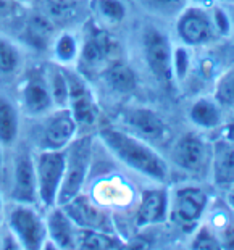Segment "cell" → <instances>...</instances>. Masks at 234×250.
<instances>
[{
  "mask_svg": "<svg viewBox=\"0 0 234 250\" xmlns=\"http://www.w3.org/2000/svg\"><path fill=\"white\" fill-rule=\"evenodd\" d=\"M191 5H199V7H205V8H210L218 2V0H189Z\"/></svg>",
  "mask_w": 234,
  "mask_h": 250,
  "instance_id": "obj_35",
  "label": "cell"
},
{
  "mask_svg": "<svg viewBox=\"0 0 234 250\" xmlns=\"http://www.w3.org/2000/svg\"><path fill=\"white\" fill-rule=\"evenodd\" d=\"M62 207L66 211V215L71 218V221L76 225V228L115 234V226L108 211L100 208L97 204H94L83 192L73 197L71 200H68Z\"/></svg>",
  "mask_w": 234,
  "mask_h": 250,
  "instance_id": "obj_13",
  "label": "cell"
},
{
  "mask_svg": "<svg viewBox=\"0 0 234 250\" xmlns=\"http://www.w3.org/2000/svg\"><path fill=\"white\" fill-rule=\"evenodd\" d=\"M90 10L104 24H118L126 17V5L121 0H90Z\"/></svg>",
  "mask_w": 234,
  "mask_h": 250,
  "instance_id": "obj_26",
  "label": "cell"
},
{
  "mask_svg": "<svg viewBox=\"0 0 234 250\" xmlns=\"http://www.w3.org/2000/svg\"><path fill=\"white\" fill-rule=\"evenodd\" d=\"M189 120L197 129L212 131L221 127L225 123L223 118V105L215 97H199L191 104Z\"/></svg>",
  "mask_w": 234,
  "mask_h": 250,
  "instance_id": "obj_19",
  "label": "cell"
},
{
  "mask_svg": "<svg viewBox=\"0 0 234 250\" xmlns=\"http://www.w3.org/2000/svg\"><path fill=\"white\" fill-rule=\"evenodd\" d=\"M228 192H230V194H228V207H230L231 211L234 213V188L228 190Z\"/></svg>",
  "mask_w": 234,
  "mask_h": 250,
  "instance_id": "obj_36",
  "label": "cell"
},
{
  "mask_svg": "<svg viewBox=\"0 0 234 250\" xmlns=\"http://www.w3.org/2000/svg\"><path fill=\"white\" fill-rule=\"evenodd\" d=\"M226 208L228 210L216 211L209 225L215 231L221 249H234V213L230 207Z\"/></svg>",
  "mask_w": 234,
  "mask_h": 250,
  "instance_id": "obj_27",
  "label": "cell"
},
{
  "mask_svg": "<svg viewBox=\"0 0 234 250\" xmlns=\"http://www.w3.org/2000/svg\"><path fill=\"white\" fill-rule=\"evenodd\" d=\"M7 226L21 249H44L47 241L45 218H42V215L34 208V205L15 204L8 211Z\"/></svg>",
  "mask_w": 234,
  "mask_h": 250,
  "instance_id": "obj_6",
  "label": "cell"
},
{
  "mask_svg": "<svg viewBox=\"0 0 234 250\" xmlns=\"http://www.w3.org/2000/svg\"><path fill=\"white\" fill-rule=\"evenodd\" d=\"M79 50H81V42L73 33H62L58 34L52 42V52L57 65L70 66L78 62Z\"/></svg>",
  "mask_w": 234,
  "mask_h": 250,
  "instance_id": "obj_23",
  "label": "cell"
},
{
  "mask_svg": "<svg viewBox=\"0 0 234 250\" xmlns=\"http://www.w3.org/2000/svg\"><path fill=\"white\" fill-rule=\"evenodd\" d=\"M221 2H226V3H230V5H234V0H221Z\"/></svg>",
  "mask_w": 234,
  "mask_h": 250,
  "instance_id": "obj_40",
  "label": "cell"
},
{
  "mask_svg": "<svg viewBox=\"0 0 234 250\" xmlns=\"http://www.w3.org/2000/svg\"><path fill=\"white\" fill-rule=\"evenodd\" d=\"M78 123L70 108L50 110L41 131L42 150H63L78 136Z\"/></svg>",
  "mask_w": 234,
  "mask_h": 250,
  "instance_id": "obj_10",
  "label": "cell"
},
{
  "mask_svg": "<svg viewBox=\"0 0 234 250\" xmlns=\"http://www.w3.org/2000/svg\"><path fill=\"white\" fill-rule=\"evenodd\" d=\"M20 104L26 115L44 116L54 110V100L47 81V71L33 70L20 86Z\"/></svg>",
  "mask_w": 234,
  "mask_h": 250,
  "instance_id": "obj_11",
  "label": "cell"
},
{
  "mask_svg": "<svg viewBox=\"0 0 234 250\" xmlns=\"http://www.w3.org/2000/svg\"><path fill=\"white\" fill-rule=\"evenodd\" d=\"M146 13L162 20H176L178 15L191 5L189 0H137Z\"/></svg>",
  "mask_w": 234,
  "mask_h": 250,
  "instance_id": "obj_25",
  "label": "cell"
},
{
  "mask_svg": "<svg viewBox=\"0 0 234 250\" xmlns=\"http://www.w3.org/2000/svg\"><path fill=\"white\" fill-rule=\"evenodd\" d=\"M66 70V66H65ZM68 84H70V102L68 108L76 120L78 127H94L99 120V107L94 99V94L87 83L84 81V76L79 73H73L66 70Z\"/></svg>",
  "mask_w": 234,
  "mask_h": 250,
  "instance_id": "obj_12",
  "label": "cell"
},
{
  "mask_svg": "<svg viewBox=\"0 0 234 250\" xmlns=\"http://www.w3.org/2000/svg\"><path fill=\"white\" fill-rule=\"evenodd\" d=\"M90 165H92V137L76 136L65 148V174L57 205L66 204L73 197L83 192Z\"/></svg>",
  "mask_w": 234,
  "mask_h": 250,
  "instance_id": "obj_2",
  "label": "cell"
},
{
  "mask_svg": "<svg viewBox=\"0 0 234 250\" xmlns=\"http://www.w3.org/2000/svg\"><path fill=\"white\" fill-rule=\"evenodd\" d=\"M220 2H221V0H220Z\"/></svg>",
  "mask_w": 234,
  "mask_h": 250,
  "instance_id": "obj_42",
  "label": "cell"
},
{
  "mask_svg": "<svg viewBox=\"0 0 234 250\" xmlns=\"http://www.w3.org/2000/svg\"><path fill=\"white\" fill-rule=\"evenodd\" d=\"M12 199L15 200V204H39L34 157H31L29 153H20L17 160H15Z\"/></svg>",
  "mask_w": 234,
  "mask_h": 250,
  "instance_id": "obj_14",
  "label": "cell"
},
{
  "mask_svg": "<svg viewBox=\"0 0 234 250\" xmlns=\"http://www.w3.org/2000/svg\"><path fill=\"white\" fill-rule=\"evenodd\" d=\"M2 146H0V181L3 178V152H2Z\"/></svg>",
  "mask_w": 234,
  "mask_h": 250,
  "instance_id": "obj_38",
  "label": "cell"
},
{
  "mask_svg": "<svg viewBox=\"0 0 234 250\" xmlns=\"http://www.w3.org/2000/svg\"><path fill=\"white\" fill-rule=\"evenodd\" d=\"M207 207L209 195L195 186H183L174 190L173 195H170V218L183 228L197 225Z\"/></svg>",
  "mask_w": 234,
  "mask_h": 250,
  "instance_id": "obj_9",
  "label": "cell"
},
{
  "mask_svg": "<svg viewBox=\"0 0 234 250\" xmlns=\"http://www.w3.org/2000/svg\"><path fill=\"white\" fill-rule=\"evenodd\" d=\"M100 74H102L105 84L116 94H131L137 86L134 71L131 70L129 65H126L123 60H118V58L111 60L100 71Z\"/></svg>",
  "mask_w": 234,
  "mask_h": 250,
  "instance_id": "obj_20",
  "label": "cell"
},
{
  "mask_svg": "<svg viewBox=\"0 0 234 250\" xmlns=\"http://www.w3.org/2000/svg\"><path fill=\"white\" fill-rule=\"evenodd\" d=\"M213 97L223 105V108H234V66L218 78Z\"/></svg>",
  "mask_w": 234,
  "mask_h": 250,
  "instance_id": "obj_30",
  "label": "cell"
},
{
  "mask_svg": "<svg viewBox=\"0 0 234 250\" xmlns=\"http://www.w3.org/2000/svg\"><path fill=\"white\" fill-rule=\"evenodd\" d=\"M125 123L131 134L141 137L149 144L165 141L168 127L155 111L147 108H132L125 113Z\"/></svg>",
  "mask_w": 234,
  "mask_h": 250,
  "instance_id": "obj_16",
  "label": "cell"
},
{
  "mask_svg": "<svg viewBox=\"0 0 234 250\" xmlns=\"http://www.w3.org/2000/svg\"><path fill=\"white\" fill-rule=\"evenodd\" d=\"M99 137L116 160L126 165L132 171L157 183H165L170 178L167 160L141 137L116 127H102L99 129Z\"/></svg>",
  "mask_w": 234,
  "mask_h": 250,
  "instance_id": "obj_1",
  "label": "cell"
},
{
  "mask_svg": "<svg viewBox=\"0 0 234 250\" xmlns=\"http://www.w3.org/2000/svg\"><path fill=\"white\" fill-rule=\"evenodd\" d=\"M121 241L116 234L95 231V229H83L78 228L76 231V249L86 250H105V249H121Z\"/></svg>",
  "mask_w": 234,
  "mask_h": 250,
  "instance_id": "obj_22",
  "label": "cell"
},
{
  "mask_svg": "<svg viewBox=\"0 0 234 250\" xmlns=\"http://www.w3.org/2000/svg\"><path fill=\"white\" fill-rule=\"evenodd\" d=\"M171 162L181 171L202 176L210 171L212 144L199 132H186L173 144Z\"/></svg>",
  "mask_w": 234,
  "mask_h": 250,
  "instance_id": "obj_7",
  "label": "cell"
},
{
  "mask_svg": "<svg viewBox=\"0 0 234 250\" xmlns=\"http://www.w3.org/2000/svg\"><path fill=\"white\" fill-rule=\"evenodd\" d=\"M37 195L45 208L57 205L63 174H65V148L63 150H41L34 157Z\"/></svg>",
  "mask_w": 234,
  "mask_h": 250,
  "instance_id": "obj_5",
  "label": "cell"
},
{
  "mask_svg": "<svg viewBox=\"0 0 234 250\" xmlns=\"http://www.w3.org/2000/svg\"><path fill=\"white\" fill-rule=\"evenodd\" d=\"M52 26L44 17H33L26 24L24 36L26 41L34 47H44L50 41Z\"/></svg>",
  "mask_w": 234,
  "mask_h": 250,
  "instance_id": "obj_29",
  "label": "cell"
},
{
  "mask_svg": "<svg viewBox=\"0 0 234 250\" xmlns=\"http://www.w3.org/2000/svg\"><path fill=\"white\" fill-rule=\"evenodd\" d=\"M47 228V241L45 246H52L54 249H76V225L71 218L66 215L62 205H54L49 208L45 216Z\"/></svg>",
  "mask_w": 234,
  "mask_h": 250,
  "instance_id": "obj_17",
  "label": "cell"
},
{
  "mask_svg": "<svg viewBox=\"0 0 234 250\" xmlns=\"http://www.w3.org/2000/svg\"><path fill=\"white\" fill-rule=\"evenodd\" d=\"M3 210V200H2V195H0V213H2Z\"/></svg>",
  "mask_w": 234,
  "mask_h": 250,
  "instance_id": "obj_39",
  "label": "cell"
},
{
  "mask_svg": "<svg viewBox=\"0 0 234 250\" xmlns=\"http://www.w3.org/2000/svg\"><path fill=\"white\" fill-rule=\"evenodd\" d=\"M176 34L183 45L189 49L210 45L218 37L210 8L188 5L176 17Z\"/></svg>",
  "mask_w": 234,
  "mask_h": 250,
  "instance_id": "obj_4",
  "label": "cell"
},
{
  "mask_svg": "<svg viewBox=\"0 0 234 250\" xmlns=\"http://www.w3.org/2000/svg\"><path fill=\"white\" fill-rule=\"evenodd\" d=\"M47 81H49V89L52 94L55 108H65L70 102V84H68V76L65 66L55 65L47 71Z\"/></svg>",
  "mask_w": 234,
  "mask_h": 250,
  "instance_id": "obj_24",
  "label": "cell"
},
{
  "mask_svg": "<svg viewBox=\"0 0 234 250\" xmlns=\"http://www.w3.org/2000/svg\"><path fill=\"white\" fill-rule=\"evenodd\" d=\"M170 218V195L165 189L142 190L136 208L134 225L137 228H149L165 223Z\"/></svg>",
  "mask_w": 234,
  "mask_h": 250,
  "instance_id": "obj_15",
  "label": "cell"
},
{
  "mask_svg": "<svg viewBox=\"0 0 234 250\" xmlns=\"http://www.w3.org/2000/svg\"><path fill=\"white\" fill-rule=\"evenodd\" d=\"M191 66V55H189V47H176L173 50V78L176 81H184L188 78Z\"/></svg>",
  "mask_w": 234,
  "mask_h": 250,
  "instance_id": "obj_32",
  "label": "cell"
},
{
  "mask_svg": "<svg viewBox=\"0 0 234 250\" xmlns=\"http://www.w3.org/2000/svg\"><path fill=\"white\" fill-rule=\"evenodd\" d=\"M20 134L18 107L5 95H0V146L12 147Z\"/></svg>",
  "mask_w": 234,
  "mask_h": 250,
  "instance_id": "obj_21",
  "label": "cell"
},
{
  "mask_svg": "<svg viewBox=\"0 0 234 250\" xmlns=\"http://www.w3.org/2000/svg\"><path fill=\"white\" fill-rule=\"evenodd\" d=\"M210 174L218 189L234 188V141L220 137L212 144Z\"/></svg>",
  "mask_w": 234,
  "mask_h": 250,
  "instance_id": "obj_18",
  "label": "cell"
},
{
  "mask_svg": "<svg viewBox=\"0 0 234 250\" xmlns=\"http://www.w3.org/2000/svg\"><path fill=\"white\" fill-rule=\"evenodd\" d=\"M191 249H202V250H212V249H221V244L218 241L215 231L212 229L210 225H202L197 232L194 234L191 241Z\"/></svg>",
  "mask_w": 234,
  "mask_h": 250,
  "instance_id": "obj_31",
  "label": "cell"
},
{
  "mask_svg": "<svg viewBox=\"0 0 234 250\" xmlns=\"http://www.w3.org/2000/svg\"><path fill=\"white\" fill-rule=\"evenodd\" d=\"M17 2H23V0H17Z\"/></svg>",
  "mask_w": 234,
  "mask_h": 250,
  "instance_id": "obj_41",
  "label": "cell"
},
{
  "mask_svg": "<svg viewBox=\"0 0 234 250\" xmlns=\"http://www.w3.org/2000/svg\"><path fill=\"white\" fill-rule=\"evenodd\" d=\"M173 50L174 47L168 34L157 26H147L142 33V54L147 68L158 83L170 86L173 78Z\"/></svg>",
  "mask_w": 234,
  "mask_h": 250,
  "instance_id": "obj_3",
  "label": "cell"
},
{
  "mask_svg": "<svg viewBox=\"0 0 234 250\" xmlns=\"http://www.w3.org/2000/svg\"><path fill=\"white\" fill-rule=\"evenodd\" d=\"M20 8L21 2H17V0H0V20L13 17L15 13L20 12Z\"/></svg>",
  "mask_w": 234,
  "mask_h": 250,
  "instance_id": "obj_33",
  "label": "cell"
},
{
  "mask_svg": "<svg viewBox=\"0 0 234 250\" xmlns=\"http://www.w3.org/2000/svg\"><path fill=\"white\" fill-rule=\"evenodd\" d=\"M118 50L116 41L107 31L100 29L99 26H90L86 39L81 44L78 65L84 68V73L102 71L111 60H115V54Z\"/></svg>",
  "mask_w": 234,
  "mask_h": 250,
  "instance_id": "obj_8",
  "label": "cell"
},
{
  "mask_svg": "<svg viewBox=\"0 0 234 250\" xmlns=\"http://www.w3.org/2000/svg\"><path fill=\"white\" fill-rule=\"evenodd\" d=\"M226 10H228V15L231 18V28H233V34H234V5L226 3Z\"/></svg>",
  "mask_w": 234,
  "mask_h": 250,
  "instance_id": "obj_37",
  "label": "cell"
},
{
  "mask_svg": "<svg viewBox=\"0 0 234 250\" xmlns=\"http://www.w3.org/2000/svg\"><path fill=\"white\" fill-rule=\"evenodd\" d=\"M21 65V52L8 37L0 36V74H12Z\"/></svg>",
  "mask_w": 234,
  "mask_h": 250,
  "instance_id": "obj_28",
  "label": "cell"
},
{
  "mask_svg": "<svg viewBox=\"0 0 234 250\" xmlns=\"http://www.w3.org/2000/svg\"><path fill=\"white\" fill-rule=\"evenodd\" d=\"M221 137L234 141V118H231L230 121H225L221 125Z\"/></svg>",
  "mask_w": 234,
  "mask_h": 250,
  "instance_id": "obj_34",
  "label": "cell"
}]
</instances>
